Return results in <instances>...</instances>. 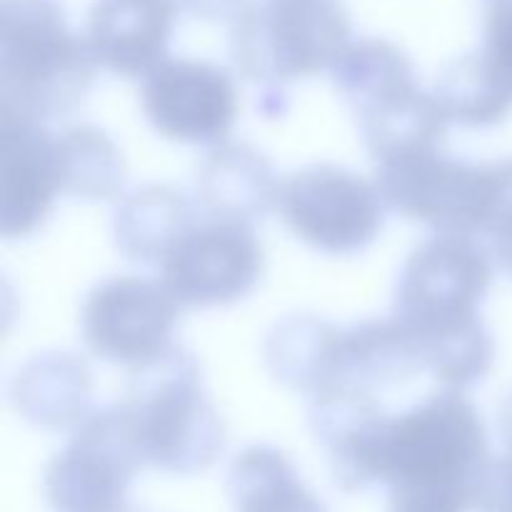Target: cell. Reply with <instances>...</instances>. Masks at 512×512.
<instances>
[{"mask_svg": "<svg viewBox=\"0 0 512 512\" xmlns=\"http://www.w3.org/2000/svg\"><path fill=\"white\" fill-rule=\"evenodd\" d=\"M60 190L78 200H113L125 185V163L105 130L78 125L58 135Z\"/></svg>", "mask_w": 512, "mask_h": 512, "instance_id": "ac0fdd59", "label": "cell"}, {"mask_svg": "<svg viewBox=\"0 0 512 512\" xmlns=\"http://www.w3.org/2000/svg\"><path fill=\"white\" fill-rule=\"evenodd\" d=\"M143 110L168 140L220 145L238 118V90L223 68L168 60L145 80Z\"/></svg>", "mask_w": 512, "mask_h": 512, "instance_id": "8fae6325", "label": "cell"}, {"mask_svg": "<svg viewBox=\"0 0 512 512\" xmlns=\"http://www.w3.org/2000/svg\"><path fill=\"white\" fill-rule=\"evenodd\" d=\"M93 380L85 360L70 353H43L13 380L10 398L30 425L43 430H78L88 418Z\"/></svg>", "mask_w": 512, "mask_h": 512, "instance_id": "9a60e30c", "label": "cell"}, {"mask_svg": "<svg viewBox=\"0 0 512 512\" xmlns=\"http://www.w3.org/2000/svg\"><path fill=\"white\" fill-rule=\"evenodd\" d=\"M198 218V203L183 190L173 185H145L133 190L115 210V245L128 260L160 265L175 240Z\"/></svg>", "mask_w": 512, "mask_h": 512, "instance_id": "2e32d148", "label": "cell"}, {"mask_svg": "<svg viewBox=\"0 0 512 512\" xmlns=\"http://www.w3.org/2000/svg\"><path fill=\"white\" fill-rule=\"evenodd\" d=\"M380 190L338 165H310L280 183L283 223L310 248L330 255L365 250L383 230Z\"/></svg>", "mask_w": 512, "mask_h": 512, "instance_id": "52a82bcc", "label": "cell"}, {"mask_svg": "<svg viewBox=\"0 0 512 512\" xmlns=\"http://www.w3.org/2000/svg\"><path fill=\"white\" fill-rule=\"evenodd\" d=\"M228 495L235 512H328L288 455L268 445L238 453L228 473Z\"/></svg>", "mask_w": 512, "mask_h": 512, "instance_id": "e0dca14e", "label": "cell"}, {"mask_svg": "<svg viewBox=\"0 0 512 512\" xmlns=\"http://www.w3.org/2000/svg\"><path fill=\"white\" fill-rule=\"evenodd\" d=\"M180 303L160 280L120 275L90 290L83 305V340L105 363L143 368L173 348Z\"/></svg>", "mask_w": 512, "mask_h": 512, "instance_id": "9c48e42d", "label": "cell"}, {"mask_svg": "<svg viewBox=\"0 0 512 512\" xmlns=\"http://www.w3.org/2000/svg\"><path fill=\"white\" fill-rule=\"evenodd\" d=\"M170 20V0H100L90 18V55L115 75H150L163 65Z\"/></svg>", "mask_w": 512, "mask_h": 512, "instance_id": "4fadbf2b", "label": "cell"}, {"mask_svg": "<svg viewBox=\"0 0 512 512\" xmlns=\"http://www.w3.org/2000/svg\"><path fill=\"white\" fill-rule=\"evenodd\" d=\"M93 83L83 45L58 10L38 0L5 5L0 118L45 125L75 113Z\"/></svg>", "mask_w": 512, "mask_h": 512, "instance_id": "277c9868", "label": "cell"}, {"mask_svg": "<svg viewBox=\"0 0 512 512\" xmlns=\"http://www.w3.org/2000/svg\"><path fill=\"white\" fill-rule=\"evenodd\" d=\"M60 190L58 135L45 125L0 118V233L25 238L48 218Z\"/></svg>", "mask_w": 512, "mask_h": 512, "instance_id": "7c38bea8", "label": "cell"}, {"mask_svg": "<svg viewBox=\"0 0 512 512\" xmlns=\"http://www.w3.org/2000/svg\"><path fill=\"white\" fill-rule=\"evenodd\" d=\"M123 408L145 465L173 475L208 470L225 450V425L205 393L200 363L185 348L130 370Z\"/></svg>", "mask_w": 512, "mask_h": 512, "instance_id": "3957f363", "label": "cell"}, {"mask_svg": "<svg viewBox=\"0 0 512 512\" xmlns=\"http://www.w3.org/2000/svg\"><path fill=\"white\" fill-rule=\"evenodd\" d=\"M490 280L488 253L465 235L425 240L400 273L393 320L413 340L425 370L448 390L473 388L493 365V335L478 313Z\"/></svg>", "mask_w": 512, "mask_h": 512, "instance_id": "7a4b0ae2", "label": "cell"}, {"mask_svg": "<svg viewBox=\"0 0 512 512\" xmlns=\"http://www.w3.org/2000/svg\"><path fill=\"white\" fill-rule=\"evenodd\" d=\"M145 468L123 403L93 410L45 468L43 493L53 512H123L135 473Z\"/></svg>", "mask_w": 512, "mask_h": 512, "instance_id": "8992f818", "label": "cell"}, {"mask_svg": "<svg viewBox=\"0 0 512 512\" xmlns=\"http://www.w3.org/2000/svg\"><path fill=\"white\" fill-rule=\"evenodd\" d=\"M265 255L255 228L240 220L200 218L175 240L160 283L188 308H215L245 298L263 275Z\"/></svg>", "mask_w": 512, "mask_h": 512, "instance_id": "ba28073f", "label": "cell"}, {"mask_svg": "<svg viewBox=\"0 0 512 512\" xmlns=\"http://www.w3.org/2000/svg\"><path fill=\"white\" fill-rule=\"evenodd\" d=\"M375 188L388 208L438 235H488L512 210V158L470 163L428 150L380 163Z\"/></svg>", "mask_w": 512, "mask_h": 512, "instance_id": "5b68a950", "label": "cell"}, {"mask_svg": "<svg viewBox=\"0 0 512 512\" xmlns=\"http://www.w3.org/2000/svg\"><path fill=\"white\" fill-rule=\"evenodd\" d=\"M478 60L488 78L512 100V0L490 10L483 55Z\"/></svg>", "mask_w": 512, "mask_h": 512, "instance_id": "7402d4cb", "label": "cell"}, {"mask_svg": "<svg viewBox=\"0 0 512 512\" xmlns=\"http://www.w3.org/2000/svg\"><path fill=\"white\" fill-rule=\"evenodd\" d=\"M320 445L328 450L335 485L345 493L388 485L450 490L473 500L490 460L483 418L458 390L428 395L398 415H365L320 438Z\"/></svg>", "mask_w": 512, "mask_h": 512, "instance_id": "6da1fadb", "label": "cell"}, {"mask_svg": "<svg viewBox=\"0 0 512 512\" xmlns=\"http://www.w3.org/2000/svg\"><path fill=\"white\" fill-rule=\"evenodd\" d=\"M490 238V248H493L495 260L500 263V268L508 270L512 275V215L505 218L503 223L495 225L493 230L488 233Z\"/></svg>", "mask_w": 512, "mask_h": 512, "instance_id": "d4e9b609", "label": "cell"}, {"mask_svg": "<svg viewBox=\"0 0 512 512\" xmlns=\"http://www.w3.org/2000/svg\"><path fill=\"white\" fill-rule=\"evenodd\" d=\"M348 20L333 3L298 0L250 20L235 38V60L258 83H288L338 63Z\"/></svg>", "mask_w": 512, "mask_h": 512, "instance_id": "30bf717a", "label": "cell"}, {"mask_svg": "<svg viewBox=\"0 0 512 512\" xmlns=\"http://www.w3.org/2000/svg\"><path fill=\"white\" fill-rule=\"evenodd\" d=\"M473 500L448 490H390L388 512H465Z\"/></svg>", "mask_w": 512, "mask_h": 512, "instance_id": "cb8c5ba5", "label": "cell"}, {"mask_svg": "<svg viewBox=\"0 0 512 512\" xmlns=\"http://www.w3.org/2000/svg\"><path fill=\"white\" fill-rule=\"evenodd\" d=\"M435 98L445 118L465 128L498 125L512 108V100L488 78L478 58H468L445 70L435 85Z\"/></svg>", "mask_w": 512, "mask_h": 512, "instance_id": "44dd1931", "label": "cell"}, {"mask_svg": "<svg viewBox=\"0 0 512 512\" xmlns=\"http://www.w3.org/2000/svg\"><path fill=\"white\" fill-rule=\"evenodd\" d=\"M338 328L315 315H290L270 330L265 340V365L270 375L295 393L313 395L323 378Z\"/></svg>", "mask_w": 512, "mask_h": 512, "instance_id": "d6986e66", "label": "cell"}, {"mask_svg": "<svg viewBox=\"0 0 512 512\" xmlns=\"http://www.w3.org/2000/svg\"><path fill=\"white\" fill-rule=\"evenodd\" d=\"M123 512H140V510H135V508H133V505H130V508H128V510H123Z\"/></svg>", "mask_w": 512, "mask_h": 512, "instance_id": "4316f807", "label": "cell"}, {"mask_svg": "<svg viewBox=\"0 0 512 512\" xmlns=\"http://www.w3.org/2000/svg\"><path fill=\"white\" fill-rule=\"evenodd\" d=\"M280 183L268 158L245 143H220L195 173V203L210 218L258 223L278 205Z\"/></svg>", "mask_w": 512, "mask_h": 512, "instance_id": "5bb4252c", "label": "cell"}, {"mask_svg": "<svg viewBox=\"0 0 512 512\" xmlns=\"http://www.w3.org/2000/svg\"><path fill=\"white\" fill-rule=\"evenodd\" d=\"M500 433H503L505 448L512 453V390L505 395L503 405H500Z\"/></svg>", "mask_w": 512, "mask_h": 512, "instance_id": "484cf974", "label": "cell"}, {"mask_svg": "<svg viewBox=\"0 0 512 512\" xmlns=\"http://www.w3.org/2000/svg\"><path fill=\"white\" fill-rule=\"evenodd\" d=\"M333 78L355 118L415 85L408 60L385 43H360L345 50L335 63Z\"/></svg>", "mask_w": 512, "mask_h": 512, "instance_id": "ffe728a7", "label": "cell"}, {"mask_svg": "<svg viewBox=\"0 0 512 512\" xmlns=\"http://www.w3.org/2000/svg\"><path fill=\"white\" fill-rule=\"evenodd\" d=\"M478 512H512V453L488 460L473 490Z\"/></svg>", "mask_w": 512, "mask_h": 512, "instance_id": "603a6c76", "label": "cell"}]
</instances>
